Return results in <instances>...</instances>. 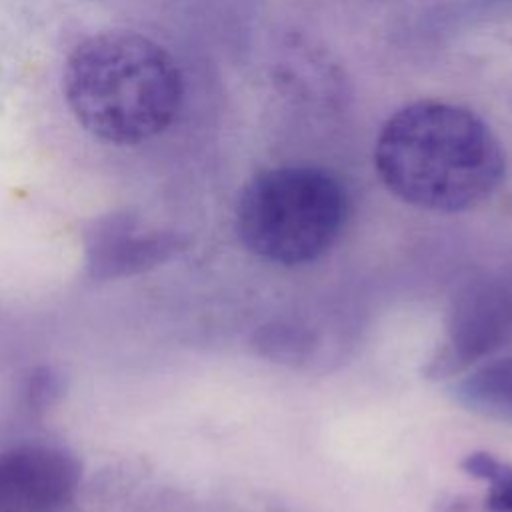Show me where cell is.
<instances>
[{
	"label": "cell",
	"mask_w": 512,
	"mask_h": 512,
	"mask_svg": "<svg viewBox=\"0 0 512 512\" xmlns=\"http://www.w3.org/2000/svg\"><path fill=\"white\" fill-rule=\"evenodd\" d=\"M374 166L402 202L452 214L476 208L500 188L506 154L476 112L450 102L418 100L384 122Z\"/></svg>",
	"instance_id": "6da1fadb"
},
{
	"label": "cell",
	"mask_w": 512,
	"mask_h": 512,
	"mask_svg": "<svg viewBox=\"0 0 512 512\" xmlns=\"http://www.w3.org/2000/svg\"><path fill=\"white\" fill-rule=\"evenodd\" d=\"M62 86L78 124L112 144L164 132L182 102L174 58L136 32H102L80 42L66 60Z\"/></svg>",
	"instance_id": "7a4b0ae2"
},
{
	"label": "cell",
	"mask_w": 512,
	"mask_h": 512,
	"mask_svg": "<svg viewBox=\"0 0 512 512\" xmlns=\"http://www.w3.org/2000/svg\"><path fill=\"white\" fill-rule=\"evenodd\" d=\"M346 220V192L316 166H278L258 172L236 208L238 234L256 256L284 266L320 258Z\"/></svg>",
	"instance_id": "3957f363"
},
{
	"label": "cell",
	"mask_w": 512,
	"mask_h": 512,
	"mask_svg": "<svg viewBox=\"0 0 512 512\" xmlns=\"http://www.w3.org/2000/svg\"><path fill=\"white\" fill-rule=\"evenodd\" d=\"M508 344H512V276L480 280L454 306L448 338L430 360L426 374H458Z\"/></svg>",
	"instance_id": "277c9868"
},
{
	"label": "cell",
	"mask_w": 512,
	"mask_h": 512,
	"mask_svg": "<svg viewBox=\"0 0 512 512\" xmlns=\"http://www.w3.org/2000/svg\"><path fill=\"white\" fill-rule=\"evenodd\" d=\"M178 240L162 232H146L128 218L100 224L88 242V270L94 278L130 276L168 260Z\"/></svg>",
	"instance_id": "5b68a950"
},
{
	"label": "cell",
	"mask_w": 512,
	"mask_h": 512,
	"mask_svg": "<svg viewBox=\"0 0 512 512\" xmlns=\"http://www.w3.org/2000/svg\"><path fill=\"white\" fill-rule=\"evenodd\" d=\"M456 400L468 410L512 422V356L480 366L454 386Z\"/></svg>",
	"instance_id": "8992f818"
},
{
	"label": "cell",
	"mask_w": 512,
	"mask_h": 512,
	"mask_svg": "<svg viewBox=\"0 0 512 512\" xmlns=\"http://www.w3.org/2000/svg\"><path fill=\"white\" fill-rule=\"evenodd\" d=\"M460 468L486 482L488 496L480 504V512H512V464L500 460L498 456L476 450L462 458Z\"/></svg>",
	"instance_id": "52a82bcc"
},
{
	"label": "cell",
	"mask_w": 512,
	"mask_h": 512,
	"mask_svg": "<svg viewBox=\"0 0 512 512\" xmlns=\"http://www.w3.org/2000/svg\"><path fill=\"white\" fill-rule=\"evenodd\" d=\"M440 512H472V508L464 498L452 496L448 502L440 504Z\"/></svg>",
	"instance_id": "ba28073f"
}]
</instances>
